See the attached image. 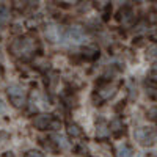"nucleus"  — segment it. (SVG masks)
Returning <instances> with one entry per match:
<instances>
[{"mask_svg": "<svg viewBox=\"0 0 157 157\" xmlns=\"http://www.w3.org/2000/svg\"><path fill=\"white\" fill-rule=\"evenodd\" d=\"M38 50H39V41H38L36 35H33V33L22 35L10 44V54L14 58L22 60V61L32 60L36 55Z\"/></svg>", "mask_w": 157, "mask_h": 157, "instance_id": "f257e3e1", "label": "nucleus"}, {"mask_svg": "<svg viewBox=\"0 0 157 157\" xmlns=\"http://www.w3.org/2000/svg\"><path fill=\"white\" fill-rule=\"evenodd\" d=\"M116 90H118V85L110 82V80H102L99 85H96L94 94H93V99L96 102V105H101V104L110 101L116 94Z\"/></svg>", "mask_w": 157, "mask_h": 157, "instance_id": "f03ea898", "label": "nucleus"}, {"mask_svg": "<svg viewBox=\"0 0 157 157\" xmlns=\"http://www.w3.org/2000/svg\"><path fill=\"white\" fill-rule=\"evenodd\" d=\"M6 93H8V98H10V102L13 107L16 109H22L27 102V91L25 88L19 83H13L6 88Z\"/></svg>", "mask_w": 157, "mask_h": 157, "instance_id": "7ed1b4c3", "label": "nucleus"}, {"mask_svg": "<svg viewBox=\"0 0 157 157\" xmlns=\"http://www.w3.org/2000/svg\"><path fill=\"white\" fill-rule=\"evenodd\" d=\"M44 35H46V38H47V41H50V43H63V39H64L63 30H61L60 25H57V24H49V25H46Z\"/></svg>", "mask_w": 157, "mask_h": 157, "instance_id": "20e7f679", "label": "nucleus"}, {"mask_svg": "<svg viewBox=\"0 0 157 157\" xmlns=\"http://www.w3.org/2000/svg\"><path fill=\"white\" fill-rule=\"evenodd\" d=\"M135 140L140 143L141 146H151L154 140H155V135L151 129L148 127H140L135 130Z\"/></svg>", "mask_w": 157, "mask_h": 157, "instance_id": "39448f33", "label": "nucleus"}, {"mask_svg": "<svg viewBox=\"0 0 157 157\" xmlns=\"http://www.w3.org/2000/svg\"><path fill=\"white\" fill-rule=\"evenodd\" d=\"M66 38H69L74 44H80L86 39V33H85V29L82 25H72V27L68 30L66 33Z\"/></svg>", "mask_w": 157, "mask_h": 157, "instance_id": "423d86ee", "label": "nucleus"}, {"mask_svg": "<svg viewBox=\"0 0 157 157\" xmlns=\"http://www.w3.org/2000/svg\"><path fill=\"white\" fill-rule=\"evenodd\" d=\"M55 118L50 115H38L33 120V126L39 130H46V129H52V123Z\"/></svg>", "mask_w": 157, "mask_h": 157, "instance_id": "0eeeda50", "label": "nucleus"}, {"mask_svg": "<svg viewBox=\"0 0 157 157\" xmlns=\"http://www.w3.org/2000/svg\"><path fill=\"white\" fill-rule=\"evenodd\" d=\"M109 127H110V132H112L115 137H121V135L126 134V124L123 123V120H120V118L113 120Z\"/></svg>", "mask_w": 157, "mask_h": 157, "instance_id": "6e6552de", "label": "nucleus"}, {"mask_svg": "<svg viewBox=\"0 0 157 157\" xmlns=\"http://www.w3.org/2000/svg\"><path fill=\"white\" fill-rule=\"evenodd\" d=\"M116 19L120 21V24H123V25H127V24H130L134 21V13H132V10L130 8H123V10H120V13H118V16H116Z\"/></svg>", "mask_w": 157, "mask_h": 157, "instance_id": "1a4fd4ad", "label": "nucleus"}, {"mask_svg": "<svg viewBox=\"0 0 157 157\" xmlns=\"http://www.w3.org/2000/svg\"><path fill=\"white\" fill-rule=\"evenodd\" d=\"M96 137H98V140H107L110 137V127H107L105 123L101 121L96 129Z\"/></svg>", "mask_w": 157, "mask_h": 157, "instance_id": "9d476101", "label": "nucleus"}, {"mask_svg": "<svg viewBox=\"0 0 157 157\" xmlns=\"http://www.w3.org/2000/svg\"><path fill=\"white\" fill-rule=\"evenodd\" d=\"M66 132H68V135H69L71 138H78V137L83 135L82 129L78 127L77 124H74V123H69V124L66 126Z\"/></svg>", "mask_w": 157, "mask_h": 157, "instance_id": "9b49d317", "label": "nucleus"}, {"mask_svg": "<svg viewBox=\"0 0 157 157\" xmlns=\"http://www.w3.org/2000/svg\"><path fill=\"white\" fill-rule=\"evenodd\" d=\"M82 57H83L85 60L93 61V60H96V58L99 57V49H96V47H86V49L82 52Z\"/></svg>", "mask_w": 157, "mask_h": 157, "instance_id": "f8f14e48", "label": "nucleus"}, {"mask_svg": "<svg viewBox=\"0 0 157 157\" xmlns=\"http://www.w3.org/2000/svg\"><path fill=\"white\" fill-rule=\"evenodd\" d=\"M32 2L33 0H13V6L16 11H25L32 5Z\"/></svg>", "mask_w": 157, "mask_h": 157, "instance_id": "ddd939ff", "label": "nucleus"}, {"mask_svg": "<svg viewBox=\"0 0 157 157\" xmlns=\"http://www.w3.org/2000/svg\"><path fill=\"white\" fill-rule=\"evenodd\" d=\"M116 157H132V149L127 145H120L116 148Z\"/></svg>", "mask_w": 157, "mask_h": 157, "instance_id": "4468645a", "label": "nucleus"}, {"mask_svg": "<svg viewBox=\"0 0 157 157\" xmlns=\"http://www.w3.org/2000/svg\"><path fill=\"white\" fill-rule=\"evenodd\" d=\"M10 21V11L6 6L0 5V30H2V27Z\"/></svg>", "mask_w": 157, "mask_h": 157, "instance_id": "2eb2a0df", "label": "nucleus"}, {"mask_svg": "<svg viewBox=\"0 0 157 157\" xmlns=\"http://www.w3.org/2000/svg\"><path fill=\"white\" fill-rule=\"evenodd\" d=\"M80 0H55V3L60 5V6H64V8H69V6H75Z\"/></svg>", "mask_w": 157, "mask_h": 157, "instance_id": "dca6fc26", "label": "nucleus"}, {"mask_svg": "<svg viewBox=\"0 0 157 157\" xmlns=\"http://www.w3.org/2000/svg\"><path fill=\"white\" fill-rule=\"evenodd\" d=\"M54 140H55V143L60 146V148H68V143H66V138H64L63 135H55L54 137Z\"/></svg>", "mask_w": 157, "mask_h": 157, "instance_id": "f3484780", "label": "nucleus"}, {"mask_svg": "<svg viewBox=\"0 0 157 157\" xmlns=\"http://www.w3.org/2000/svg\"><path fill=\"white\" fill-rule=\"evenodd\" d=\"M24 157H44V154H43L41 151L30 149V151H27V152H25V155H24Z\"/></svg>", "mask_w": 157, "mask_h": 157, "instance_id": "a211bd4d", "label": "nucleus"}, {"mask_svg": "<svg viewBox=\"0 0 157 157\" xmlns=\"http://www.w3.org/2000/svg\"><path fill=\"white\" fill-rule=\"evenodd\" d=\"M148 118L152 121H157V107H152L149 112H148Z\"/></svg>", "mask_w": 157, "mask_h": 157, "instance_id": "6ab92c4d", "label": "nucleus"}, {"mask_svg": "<svg viewBox=\"0 0 157 157\" xmlns=\"http://www.w3.org/2000/svg\"><path fill=\"white\" fill-rule=\"evenodd\" d=\"M151 78L157 82V63L154 64V66H152V69H151Z\"/></svg>", "mask_w": 157, "mask_h": 157, "instance_id": "aec40b11", "label": "nucleus"}, {"mask_svg": "<svg viewBox=\"0 0 157 157\" xmlns=\"http://www.w3.org/2000/svg\"><path fill=\"white\" fill-rule=\"evenodd\" d=\"M2 157H14V154H13L11 151H6V152L2 154Z\"/></svg>", "mask_w": 157, "mask_h": 157, "instance_id": "412c9836", "label": "nucleus"}, {"mask_svg": "<svg viewBox=\"0 0 157 157\" xmlns=\"http://www.w3.org/2000/svg\"><path fill=\"white\" fill-rule=\"evenodd\" d=\"M154 3H155V5H157V0H154Z\"/></svg>", "mask_w": 157, "mask_h": 157, "instance_id": "4be33fe9", "label": "nucleus"}, {"mask_svg": "<svg viewBox=\"0 0 157 157\" xmlns=\"http://www.w3.org/2000/svg\"><path fill=\"white\" fill-rule=\"evenodd\" d=\"M0 80H2V74H0Z\"/></svg>", "mask_w": 157, "mask_h": 157, "instance_id": "5701e85b", "label": "nucleus"}]
</instances>
